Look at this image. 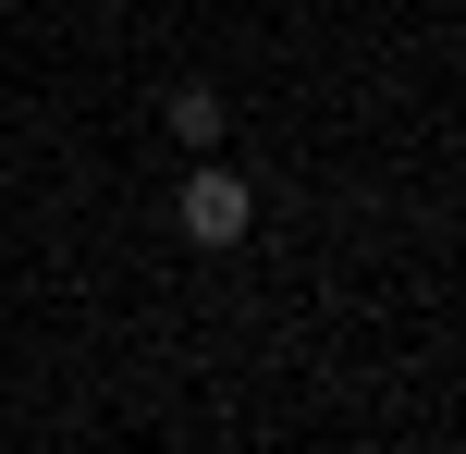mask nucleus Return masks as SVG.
Here are the masks:
<instances>
[{
    "label": "nucleus",
    "instance_id": "f257e3e1",
    "mask_svg": "<svg viewBox=\"0 0 466 454\" xmlns=\"http://www.w3.org/2000/svg\"><path fill=\"white\" fill-rule=\"evenodd\" d=\"M172 221H185V246H246L258 197H246V172H209V160H197L185 197H172Z\"/></svg>",
    "mask_w": 466,
    "mask_h": 454
},
{
    "label": "nucleus",
    "instance_id": "f03ea898",
    "mask_svg": "<svg viewBox=\"0 0 466 454\" xmlns=\"http://www.w3.org/2000/svg\"><path fill=\"white\" fill-rule=\"evenodd\" d=\"M172 136L209 160V147H221V86H172Z\"/></svg>",
    "mask_w": 466,
    "mask_h": 454
}]
</instances>
